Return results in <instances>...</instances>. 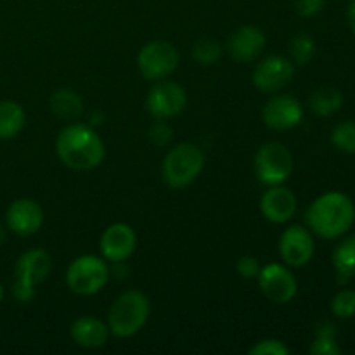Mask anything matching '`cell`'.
Listing matches in <instances>:
<instances>
[{
    "label": "cell",
    "mask_w": 355,
    "mask_h": 355,
    "mask_svg": "<svg viewBox=\"0 0 355 355\" xmlns=\"http://www.w3.org/2000/svg\"><path fill=\"white\" fill-rule=\"evenodd\" d=\"M52 269V260L45 250H28L19 257L16 263V279L37 286L47 279Z\"/></svg>",
    "instance_id": "17"
},
{
    "label": "cell",
    "mask_w": 355,
    "mask_h": 355,
    "mask_svg": "<svg viewBox=\"0 0 355 355\" xmlns=\"http://www.w3.org/2000/svg\"><path fill=\"white\" fill-rule=\"evenodd\" d=\"M236 269H238V274L241 277H245V279H253V277H257L260 274L262 266H260V262L255 259V257L245 255L238 260Z\"/></svg>",
    "instance_id": "30"
},
{
    "label": "cell",
    "mask_w": 355,
    "mask_h": 355,
    "mask_svg": "<svg viewBox=\"0 0 355 355\" xmlns=\"http://www.w3.org/2000/svg\"><path fill=\"white\" fill-rule=\"evenodd\" d=\"M193 55L200 64L203 66H211L220 59L222 55V47L217 40L210 37H203L194 44L193 47Z\"/></svg>",
    "instance_id": "24"
},
{
    "label": "cell",
    "mask_w": 355,
    "mask_h": 355,
    "mask_svg": "<svg viewBox=\"0 0 355 355\" xmlns=\"http://www.w3.org/2000/svg\"><path fill=\"white\" fill-rule=\"evenodd\" d=\"M331 312L340 319H350L355 315V291L342 290L333 297Z\"/></svg>",
    "instance_id": "26"
},
{
    "label": "cell",
    "mask_w": 355,
    "mask_h": 355,
    "mask_svg": "<svg viewBox=\"0 0 355 355\" xmlns=\"http://www.w3.org/2000/svg\"><path fill=\"white\" fill-rule=\"evenodd\" d=\"M259 286L262 293L274 304H290L298 290L293 272L283 263H269L262 267L259 276Z\"/></svg>",
    "instance_id": "8"
},
{
    "label": "cell",
    "mask_w": 355,
    "mask_h": 355,
    "mask_svg": "<svg viewBox=\"0 0 355 355\" xmlns=\"http://www.w3.org/2000/svg\"><path fill=\"white\" fill-rule=\"evenodd\" d=\"M263 121L272 130H290L304 118L302 104L291 96H274L263 107Z\"/></svg>",
    "instance_id": "13"
},
{
    "label": "cell",
    "mask_w": 355,
    "mask_h": 355,
    "mask_svg": "<svg viewBox=\"0 0 355 355\" xmlns=\"http://www.w3.org/2000/svg\"><path fill=\"white\" fill-rule=\"evenodd\" d=\"M44 224V210L35 200H16L7 210V225L17 236H31Z\"/></svg>",
    "instance_id": "15"
},
{
    "label": "cell",
    "mask_w": 355,
    "mask_h": 355,
    "mask_svg": "<svg viewBox=\"0 0 355 355\" xmlns=\"http://www.w3.org/2000/svg\"><path fill=\"white\" fill-rule=\"evenodd\" d=\"M293 172V156L281 142H267L257 151V179L266 186H277L290 179Z\"/></svg>",
    "instance_id": "6"
},
{
    "label": "cell",
    "mask_w": 355,
    "mask_h": 355,
    "mask_svg": "<svg viewBox=\"0 0 355 355\" xmlns=\"http://www.w3.org/2000/svg\"><path fill=\"white\" fill-rule=\"evenodd\" d=\"M336 326L329 321H321L315 324V336H329V338H336Z\"/></svg>",
    "instance_id": "33"
},
{
    "label": "cell",
    "mask_w": 355,
    "mask_h": 355,
    "mask_svg": "<svg viewBox=\"0 0 355 355\" xmlns=\"http://www.w3.org/2000/svg\"><path fill=\"white\" fill-rule=\"evenodd\" d=\"M266 35L257 26H241L231 35L227 44L229 54L239 62L255 61L266 49Z\"/></svg>",
    "instance_id": "16"
},
{
    "label": "cell",
    "mask_w": 355,
    "mask_h": 355,
    "mask_svg": "<svg viewBox=\"0 0 355 355\" xmlns=\"http://www.w3.org/2000/svg\"><path fill=\"white\" fill-rule=\"evenodd\" d=\"M3 243H6V231H3V229L0 227V246H2Z\"/></svg>",
    "instance_id": "35"
},
{
    "label": "cell",
    "mask_w": 355,
    "mask_h": 355,
    "mask_svg": "<svg viewBox=\"0 0 355 355\" xmlns=\"http://www.w3.org/2000/svg\"><path fill=\"white\" fill-rule=\"evenodd\" d=\"M187 104V94L179 83L175 82H162L156 83L149 90L146 97V107L149 113L159 120H168L177 116L184 111Z\"/></svg>",
    "instance_id": "9"
},
{
    "label": "cell",
    "mask_w": 355,
    "mask_h": 355,
    "mask_svg": "<svg viewBox=\"0 0 355 355\" xmlns=\"http://www.w3.org/2000/svg\"><path fill=\"white\" fill-rule=\"evenodd\" d=\"M151 314V304L144 293L130 290L113 302L107 314V326L114 336L128 338L141 331Z\"/></svg>",
    "instance_id": "3"
},
{
    "label": "cell",
    "mask_w": 355,
    "mask_h": 355,
    "mask_svg": "<svg viewBox=\"0 0 355 355\" xmlns=\"http://www.w3.org/2000/svg\"><path fill=\"white\" fill-rule=\"evenodd\" d=\"M290 54L295 64L305 66L312 61L315 54V44L311 38V35L300 33L295 35L290 40Z\"/></svg>",
    "instance_id": "23"
},
{
    "label": "cell",
    "mask_w": 355,
    "mask_h": 355,
    "mask_svg": "<svg viewBox=\"0 0 355 355\" xmlns=\"http://www.w3.org/2000/svg\"><path fill=\"white\" fill-rule=\"evenodd\" d=\"M312 355H340L342 349L336 343V338H329V336H315V340L311 345Z\"/></svg>",
    "instance_id": "28"
},
{
    "label": "cell",
    "mask_w": 355,
    "mask_h": 355,
    "mask_svg": "<svg viewBox=\"0 0 355 355\" xmlns=\"http://www.w3.org/2000/svg\"><path fill=\"white\" fill-rule=\"evenodd\" d=\"M51 110L58 118L73 121L82 114L83 101L76 92L69 89H59L51 97Z\"/></svg>",
    "instance_id": "20"
},
{
    "label": "cell",
    "mask_w": 355,
    "mask_h": 355,
    "mask_svg": "<svg viewBox=\"0 0 355 355\" xmlns=\"http://www.w3.org/2000/svg\"><path fill=\"white\" fill-rule=\"evenodd\" d=\"M110 279V266L106 259L96 255H82L73 260L66 272V284L69 290L82 297L96 295L106 286Z\"/></svg>",
    "instance_id": "5"
},
{
    "label": "cell",
    "mask_w": 355,
    "mask_h": 355,
    "mask_svg": "<svg viewBox=\"0 0 355 355\" xmlns=\"http://www.w3.org/2000/svg\"><path fill=\"white\" fill-rule=\"evenodd\" d=\"M110 326L92 315H83L71 324V338L83 349H99L107 343Z\"/></svg>",
    "instance_id": "18"
},
{
    "label": "cell",
    "mask_w": 355,
    "mask_h": 355,
    "mask_svg": "<svg viewBox=\"0 0 355 355\" xmlns=\"http://www.w3.org/2000/svg\"><path fill=\"white\" fill-rule=\"evenodd\" d=\"M59 159L73 170H92L104 159L103 141L89 125L73 123L62 128L55 141Z\"/></svg>",
    "instance_id": "2"
},
{
    "label": "cell",
    "mask_w": 355,
    "mask_h": 355,
    "mask_svg": "<svg viewBox=\"0 0 355 355\" xmlns=\"http://www.w3.org/2000/svg\"><path fill=\"white\" fill-rule=\"evenodd\" d=\"M26 123V113L16 101L0 103V139L7 141L19 134Z\"/></svg>",
    "instance_id": "19"
},
{
    "label": "cell",
    "mask_w": 355,
    "mask_h": 355,
    "mask_svg": "<svg viewBox=\"0 0 355 355\" xmlns=\"http://www.w3.org/2000/svg\"><path fill=\"white\" fill-rule=\"evenodd\" d=\"M149 139H151L153 144L156 146H166L172 139V128L168 127L165 120H159L155 121L149 128Z\"/></svg>",
    "instance_id": "29"
},
{
    "label": "cell",
    "mask_w": 355,
    "mask_h": 355,
    "mask_svg": "<svg viewBox=\"0 0 355 355\" xmlns=\"http://www.w3.org/2000/svg\"><path fill=\"white\" fill-rule=\"evenodd\" d=\"M137 248L135 231L127 224H113L101 236V253L107 262H125Z\"/></svg>",
    "instance_id": "12"
},
{
    "label": "cell",
    "mask_w": 355,
    "mask_h": 355,
    "mask_svg": "<svg viewBox=\"0 0 355 355\" xmlns=\"http://www.w3.org/2000/svg\"><path fill=\"white\" fill-rule=\"evenodd\" d=\"M205 166V153L191 142L170 149L163 162V179L172 189H184L200 177Z\"/></svg>",
    "instance_id": "4"
},
{
    "label": "cell",
    "mask_w": 355,
    "mask_h": 355,
    "mask_svg": "<svg viewBox=\"0 0 355 355\" xmlns=\"http://www.w3.org/2000/svg\"><path fill=\"white\" fill-rule=\"evenodd\" d=\"M3 297H6V290H3V286L0 284V302L3 300Z\"/></svg>",
    "instance_id": "36"
},
{
    "label": "cell",
    "mask_w": 355,
    "mask_h": 355,
    "mask_svg": "<svg viewBox=\"0 0 355 355\" xmlns=\"http://www.w3.org/2000/svg\"><path fill=\"white\" fill-rule=\"evenodd\" d=\"M290 349L279 340H262L250 349V355H288Z\"/></svg>",
    "instance_id": "27"
},
{
    "label": "cell",
    "mask_w": 355,
    "mask_h": 355,
    "mask_svg": "<svg viewBox=\"0 0 355 355\" xmlns=\"http://www.w3.org/2000/svg\"><path fill=\"white\" fill-rule=\"evenodd\" d=\"M295 76V64L284 55H269L253 71V83L259 90L274 94L290 85Z\"/></svg>",
    "instance_id": "11"
},
{
    "label": "cell",
    "mask_w": 355,
    "mask_h": 355,
    "mask_svg": "<svg viewBox=\"0 0 355 355\" xmlns=\"http://www.w3.org/2000/svg\"><path fill=\"white\" fill-rule=\"evenodd\" d=\"M279 253L284 263L290 267H304L315 253L314 236L311 229L302 225H291L281 234Z\"/></svg>",
    "instance_id": "10"
},
{
    "label": "cell",
    "mask_w": 355,
    "mask_h": 355,
    "mask_svg": "<svg viewBox=\"0 0 355 355\" xmlns=\"http://www.w3.org/2000/svg\"><path fill=\"white\" fill-rule=\"evenodd\" d=\"M305 222L312 234L322 239H336L352 229L355 222V205L352 198L343 193H326L309 207Z\"/></svg>",
    "instance_id": "1"
},
{
    "label": "cell",
    "mask_w": 355,
    "mask_h": 355,
    "mask_svg": "<svg viewBox=\"0 0 355 355\" xmlns=\"http://www.w3.org/2000/svg\"><path fill=\"white\" fill-rule=\"evenodd\" d=\"M12 293L17 302H21V304H28V302H31V298L35 297V286L16 279V283H14L12 286Z\"/></svg>",
    "instance_id": "32"
},
{
    "label": "cell",
    "mask_w": 355,
    "mask_h": 355,
    "mask_svg": "<svg viewBox=\"0 0 355 355\" xmlns=\"http://www.w3.org/2000/svg\"><path fill=\"white\" fill-rule=\"evenodd\" d=\"M343 96L338 89L333 87H321L312 92L311 99H309V106L319 116H331L336 111L342 107Z\"/></svg>",
    "instance_id": "22"
},
{
    "label": "cell",
    "mask_w": 355,
    "mask_h": 355,
    "mask_svg": "<svg viewBox=\"0 0 355 355\" xmlns=\"http://www.w3.org/2000/svg\"><path fill=\"white\" fill-rule=\"evenodd\" d=\"M347 23H349L350 30H352L355 35V0L350 2L349 9H347Z\"/></svg>",
    "instance_id": "34"
},
{
    "label": "cell",
    "mask_w": 355,
    "mask_h": 355,
    "mask_svg": "<svg viewBox=\"0 0 355 355\" xmlns=\"http://www.w3.org/2000/svg\"><path fill=\"white\" fill-rule=\"evenodd\" d=\"M326 0H293L295 10L302 17H312L324 7Z\"/></svg>",
    "instance_id": "31"
},
{
    "label": "cell",
    "mask_w": 355,
    "mask_h": 355,
    "mask_svg": "<svg viewBox=\"0 0 355 355\" xmlns=\"http://www.w3.org/2000/svg\"><path fill=\"white\" fill-rule=\"evenodd\" d=\"M260 210L269 222L286 224L297 214V198H295L293 191L281 184L269 186V189L263 193L262 200H260Z\"/></svg>",
    "instance_id": "14"
},
{
    "label": "cell",
    "mask_w": 355,
    "mask_h": 355,
    "mask_svg": "<svg viewBox=\"0 0 355 355\" xmlns=\"http://www.w3.org/2000/svg\"><path fill=\"white\" fill-rule=\"evenodd\" d=\"M331 142L338 151L355 155V121L349 120L336 125L331 134Z\"/></svg>",
    "instance_id": "25"
},
{
    "label": "cell",
    "mask_w": 355,
    "mask_h": 355,
    "mask_svg": "<svg viewBox=\"0 0 355 355\" xmlns=\"http://www.w3.org/2000/svg\"><path fill=\"white\" fill-rule=\"evenodd\" d=\"M333 266L340 283H349L355 276V234L343 239L333 252Z\"/></svg>",
    "instance_id": "21"
},
{
    "label": "cell",
    "mask_w": 355,
    "mask_h": 355,
    "mask_svg": "<svg viewBox=\"0 0 355 355\" xmlns=\"http://www.w3.org/2000/svg\"><path fill=\"white\" fill-rule=\"evenodd\" d=\"M180 55L170 42L155 40L146 44L139 52V69L148 80H162L179 68Z\"/></svg>",
    "instance_id": "7"
}]
</instances>
